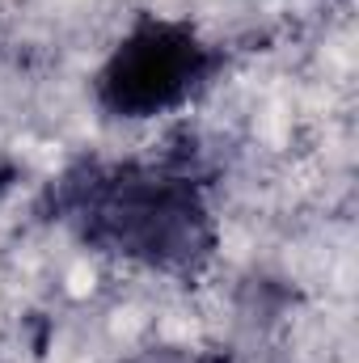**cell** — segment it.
<instances>
[{
  "label": "cell",
  "mask_w": 359,
  "mask_h": 363,
  "mask_svg": "<svg viewBox=\"0 0 359 363\" xmlns=\"http://www.w3.org/2000/svg\"><path fill=\"white\" fill-rule=\"evenodd\" d=\"M38 211L93 254L182 283L203 279L220 250L211 178L190 152L72 161Z\"/></svg>",
  "instance_id": "obj_1"
},
{
  "label": "cell",
  "mask_w": 359,
  "mask_h": 363,
  "mask_svg": "<svg viewBox=\"0 0 359 363\" xmlns=\"http://www.w3.org/2000/svg\"><path fill=\"white\" fill-rule=\"evenodd\" d=\"M228 51L182 17L140 13L93 72V101L106 118L148 123L186 110L220 81Z\"/></svg>",
  "instance_id": "obj_2"
},
{
  "label": "cell",
  "mask_w": 359,
  "mask_h": 363,
  "mask_svg": "<svg viewBox=\"0 0 359 363\" xmlns=\"http://www.w3.org/2000/svg\"><path fill=\"white\" fill-rule=\"evenodd\" d=\"M131 363H220L216 355L190 351V347H148L144 355H136Z\"/></svg>",
  "instance_id": "obj_3"
}]
</instances>
